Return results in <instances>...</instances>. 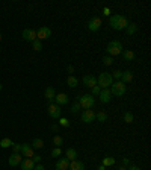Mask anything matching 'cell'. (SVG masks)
Segmentation results:
<instances>
[{
    "label": "cell",
    "instance_id": "obj_1",
    "mask_svg": "<svg viewBox=\"0 0 151 170\" xmlns=\"http://www.w3.org/2000/svg\"><path fill=\"white\" fill-rule=\"evenodd\" d=\"M109 24L115 31H124L127 28V24H128V20L124 15H121V14H115V15H111Z\"/></svg>",
    "mask_w": 151,
    "mask_h": 170
},
{
    "label": "cell",
    "instance_id": "obj_2",
    "mask_svg": "<svg viewBox=\"0 0 151 170\" xmlns=\"http://www.w3.org/2000/svg\"><path fill=\"white\" fill-rule=\"evenodd\" d=\"M77 102H79L80 108H85V109H91L95 105V99L91 94H83V96L80 94V96H77Z\"/></svg>",
    "mask_w": 151,
    "mask_h": 170
},
{
    "label": "cell",
    "instance_id": "obj_3",
    "mask_svg": "<svg viewBox=\"0 0 151 170\" xmlns=\"http://www.w3.org/2000/svg\"><path fill=\"white\" fill-rule=\"evenodd\" d=\"M113 84L112 75L111 73H100L98 78H97V85L103 90V88H109Z\"/></svg>",
    "mask_w": 151,
    "mask_h": 170
},
{
    "label": "cell",
    "instance_id": "obj_4",
    "mask_svg": "<svg viewBox=\"0 0 151 170\" xmlns=\"http://www.w3.org/2000/svg\"><path fill=\"white\" fill-rule=\"evenodd\" d=\"M106 52H107L111 56H118L119 53H122V44L118 41V40H113V41H111L107 44Z\"/></svg>",
    "mask_w": 151,
    "mask_h": 170
},
{
    "label": "cell",
    "instance_id": "obj_5",
    "mask_svg": "<svg viewBox=\"0 0 151 170\" xmlns=\"http://www.w3.org/2000/svg\"><path fill=\"white\" fill-rule=\"evenodd\" d=\"M109 90H111V94H112V96L121 97V96L125 94V84L121 82V81H116V82H113V84L111 85Z\"/></svg>",
    "mask_w": 151,
    "mask_h": 170
},
{
    "label": "cell",
    "instance_id": "obj_6",
    "mask_svg": "<svg viewBox=\"0 0 151 170\" xmlns=\"http://www.w3.org/2000/svg\"><path fill=\"white\" fill-rule=\"evenodd\" d=\"M47 113H48V116H50L51 119H59L61 114H62V109H61V106L56 105V103H48Z\"/></svg>",
    "mask_w": 151,
    "mask_h": 170
},
{
    "label": "cell",
    "instance_id": "obj_7",
    "mask_svg": "<svg viewBox=\"0 0 151 170\" xmlns=\"http://www.w3.org/2000/svg\"><path fill=\"white\" fill-rule=\"evenodd\" d=\"M101 24H103V21H101L100 17H92V18L88 21V29H89L91 32H97V31L101 28Z\"/></svg>",
    "mask_w": 151,
    "mask_h": 170
},
{
    "label": "cell",
    "instance_id": "obj_8",
    "mask_svg": "<svg viewBox=\"0 0 151 170\" xmlns=\"http://www.w3.org/2000/svg\"><path fill=\"white\" fill-rule=\"evenodd\" d=\"M50 37H51V31H50V28L42 26V28H39V29L37 31V40H39V41L48 40Z\"/></svg>",
    "mask_w": 151,
    "mask_h": 170
},
{
    "label": "cell",
    "instance_id": "obj_9",
    "mask_svg": "<svg viewBox=\"0 0 151 170\" xmlns=\"http://www.w3.org/2000/svg\"><path fill=\"white\" fill-rule=\"evenodd\" d=\"M95 120V113L92 111V109H85L83 113H82V122H85V123H92Z\"/></svg>",
    "mask_w": 151,
    "mask_h": 170
},
{
    "label": "cell",
    "instance_id": "obj_10",
    "mask_svg": "<svg viewBox=\"0 0 151 170\" xmlns=\"http://www.w3.org/2000/svg\"><path fill=\"white\" fill-rule=\"evenodd\" d=\"M98 97H100V102H101V103H109V102H111V99H112L111 90H109V88H103V90L100 91Z\"/></svg>",
    "mask_w": 151,
    "mask_h": 170
},
{
    "label": "cell",
    "instance_id": "obj_11",
    "mask_svg": "<svg viewBox=\"0 0 151 170\" xmlns=\"http://www.w3.org/2000/svg\"><path fill=\"white\" fill-rule=\"evenodd\" d=\"M21 37H23V40L32 42L37 40V31H33V29H24L23 34H21Z\"/></svg>",
    "mask_w": 151,
    "mask_h": 170
},
{
    "label": "cell",
    "instance_id": "obj_12",
    "mask_svg": "<svg viewBox=\"0 0 151 170\" xmlns=\"http://www.w3.org/2000/svg\"><path fill=\"white\" fill-rule=\"evenodd\" d=\"M82 82H83L85 87L92 88V87H95V85H97V78H95V76H92V75H86V76H83Z\"/></svg>",
    "mask_w": 151,
    "mask_h": 170
},
{
    "label": "cell",
    "instance_id": "obj_13",
    "mask_svg": "<svg viewBox=\"0 0 151 170\" xmlns=\"http://www.w3.org/2000/svg\"><path fill=\"white\" fill-rule=\"evenodd\" d=\"M44 96H45V99L48 100V103H54L56 91H54V88H53V87H47V88H45V91H44Z\"/></svg>",
    "mask_w": 151,
    "mask_h": 170
},
{
    "label": "cell",
    "instance_id": "obj_14",
    "mask_svg": "<svg viewBox=\"0 0 151 170\" xmlns=\"http://www.w3.org/2000/svg\"><path fill=\"white\" fill-rule=\"evenodd\" d=\"M70 102V97L65 94V93H59V94H56V97H54V103L56 105H67Z\"/></svg>",
    "mask_w": 151,
    "mask_h": 170
},
{
    "label": "cell",
    "instance_id": "obj_15",
    "mask_svg": "<svg viewBox=\"0 0 151 170\" xmlns=\"http://www.w3.org/2000/svg\"><path fill=\"white\" fill-rule=\"evenodd\" d=\"M21 153L26 157V158H32L35 153H33V149H32V146L30 144H27V143H24V144H21Z\"/></svg>",
    "mask_w": 151,
    "mask_h": 170
},
{
    "label": "cell",
    "instance_id": "obj_16",
    "mask_svg": "<svg viewBox=\"0 0 151 170\" xmlns=\"http://www.w3.org/2000/svg\"><path fill=\"white\" fill-rule=\"evenodd\" d=\"M70 167V160L68 158H59L56 163V170H68Z\"/></svg>",
    "mask_w": 151,
    "mask_h": 170
},
{
    "label": "cell",
    "instance_id": "obj_17",
    "mask_svg": "<svg viewBox=\"0 0 151 170\" xmlns=\"http://www.w3.org/2000/svg\"><path fill=\"white\" fill-rule=\"evenodd\" d=\"M21 163V153H12L9 157V166L11 167H17Z\"/></svg>",
    "mask_w": 151,
    "mask_h": 170
},
{
    "label": "cell",
    "instance_id": "obj_18",
    "mask_svg": "<svg viewBox=\"0 0 151 170\" xmlns=\"http://www.w3.org/2000/svg\"><path fill=\"white\" fill-rule=\"evenodd\" d=\"M20 166H21V170H33L35 163L32 161V158H26V160H23L20 163Z\"/></svg>",
    "mask_w": 151,
    "mask_h": 170
},
{
    "label": "cell",
    "instance_id": "obj_19",
    "mask_svg": "<svg viewBox=\"0 0 151 170\" xmlns=\"http://www.w3.org/2000/svg\"><path fill=\"white\" fill-rule=\"evenodd\" d=\"M68 170H85V164H83L82 161H77V160H74V161H71V163H70V167H68Z\"/></svg>",
    "mask_w": 151,
    "mask_h": 170
},
{
    "label": "cell",
    "instance_id": "obj_20",
    "mask_svg": "<svg viewBox=\"0 0 151 170\" xmlns=\"http://www.w3.org/2000/svg\"><path fill=\"white\" fill-rule=\"evenodd\" d=\"M136 32H138V24H135V23H128L127 28H125V34H127L128 37H132V35H135Z\"/></svg>",
    "mask_w": 151,
    "mask_h": 170
},
{
    "label": "cell",
    "instance_id": "obj_21",
    "mask_svg": "<svg viewBox=\"0 0 151 170\" xmlns=\"http://www.w3.org/2000/svg\"><path fill=\"white\" fill-rule=\"evenodd\" d=\"M132 81H133V73H132L130 70H127V72H122L121 82H124V84H128V82H132Z\"/></svg>",
    "mask_w": 151,
    "mask_h": 170
},
{
    "label": "cell",
    "instance_id": "obj_22",
    "mask_svg": "<svg viewBox=\"0 0 151 170\" xmlns=\"http://www.w3.org/2000/svg\"><path fill=\"white\" fill-rule=\"evenodd\" d=\"M122 58H124V61H133L135 59V52H132V50H122Z\"/></svg>",
    "mask_w": 151,
    "mask_h": 170
},
{
    "label": "cell",
    "instance_id": "obj_23",
    "mask_svg": "<svg viewBox=\"0 0 151 170\" xmlns=\"http://www.w3.org/2000/svg\"><path fill=\"white\" fill-rule=\"evenodd\" d=\"M32 149H42L44 147V141L41 140V138H33V141H32Z\"/></svg>",
    "mask_w": 151,
    "mask_h": 170
},
{
    "label": "cell",
    "instance_id": "obj_24",
    "mask_svg": "<svg viewBox=\"0 0 151 170\" xmlns=\"http://www.w3.org/2000/svg\"><path fill=\"white\" fill-rule=\"evenodd\" d=\"M65 155H67V158H68L70 161H74L76 158H77V150H76V149H67Z\"/></svg>",
    "mask_w": 151,
    "mask_h": 170
},
{
    "label": "cell",
    "instance_id": "obj_25",
    "mask_svg": "<svg viewBox=\"0 0 151 170\" xmlns=\"http://www.w3.org/2000/svg\"><path fill=\"white\" fill-rule=\"evenodd\" d=\"M67 84L70 85L71 88H76V87L79 85V79H77L76 76H71V75H70V76H68V79H67Z\"/></svg>",
    "mask_w": 151,
    "mask_h": 170
},
{
    "label": "cell",
    "instance_id": "obj_26",
    "mask_svg": "<svg viewBox=\"0 0 151 170\" xmlns=\"http://www.w3.org/2000/svg\"><path fill=\"white\" fill-rule=\"evenodd\" d=\"M95 119H97L100 123H104V122L107 120V114H106L104 111H100V113H97V114H95Z\"/></svg>",
    "mask_w": 151,
    "mask_h": 170
},
{
    "label": "cell",
    "instance_id": "obj_27",
    "mask_svg": "<svg viewBox=\"0 0 151 170\" xmlns=\"http://www.w3.org/2000/svg\"><path fill=\"white\" fill-rule=\"evenodd\" d=\"M12 140L11 138H3L2 141H0V147H3V149H6V147H12Z\"/></svg>",
    "mask_w": 151,
    "mask_h": 170
},
{
    "label": "cell",
    "instance_id": "obj_28",
    "mask_svg": "<svg viewBox=\"0 0 151 170\" xmlns=\"http://www.w3.org/2000/svg\"><path fill=\"white\" fill-rule=\"evenodd\" d=\"M101 166H104V167L115 166V158H112V157H106V158H103V164H101Z\"/></svg>",
    "mask_w": 151,
    "mask_h": 170
},
{
    "label": "cell",
    "instance_id": "obj_29",
    "mask_svg": "<svg viewBox=\"0 0 151 170\" xmlns=\"http://www.w3.org/2000/svg\"><path fill=\"white\" fill-rule=\"evenodd\" d=\"M32 49H33L35 52H39V50H42V41H39V40H35V41H32Z\"/></svg>",
    "mask_w": 151,
    "mask_h": 170
},
{
    "label": "cell",
    "instance_id": "obj_30",
    "mask_svg": "<svg viewBox=\"0 0 151 170\" xmlns=\"http://www.w3.org/2000/svg\"><path fill=\"white\" fill-rule=\"evenodd\" d=\"M53 143H54V146H56V147H59V146H62L64 138H62V137H59V135H54V137H53Z\"/></svg>",
    "mask_w": 151,
    "mask_h": 170
},
{
    "label": "cell",
    "instance_id": "obj_31",
    "mask_svg": "<svg viewBox=\"0 0 151 170\" xmlns=\"http://www.w3.org/2000/svg\"><path fill=\"white\" fill-rule=\"evenodd\" d=\"M61 155H62V149H61V147H54V149L51 150V157H53V158H59Z\"/></svg>",
    "mask_w": 151,
    "mask_h": 170
},
{
    "label": "cell",
    "instance_id": "obj_32",
    "mask_svg": "<svg viewBox=\"0 0 151 170\" xmlns=\"http://www.w3.org/2000/svg\"><path fill=\"white\" fill-rule=\"evenodd\" d=\"M58 120H59V125H61V126H64V128H68V126H70V122H68V119H65V117H59Z\"/></svg>",
    "mask_w": 151,
    "mask_h": 170
},
{
    "label": "cell",
    "instance_id": "obj_33",
    "mask_svg": "<svg viewBox=\"0 0 151 170\" xmlns=\"http://www.w3.org/2000/svg\"><path fill=\"white\" fill-rule=\"evenodd\" d=\"M124 122L125 123H133V114L132 113H125L124 114Z\"/></svg>",
    "mask_w": 151,
    "mask_h": 170
},
{
    "label": "cell",
    "instance_id": "obj_34",
    "mask_svg": "<svg viewBox=\"0 0 151 170\" xmlns=\"http://www.w3.org/2000/svg\"><path fill=\"white\" fill-rule=\"evenodd\" d=\"M100 91H101V88H100L98 85H95V87H92V88H91V96H98V94H100Z\"/></svg>",
    "mask_w": 151,
    "mask_h": 170
},
{
    "label": "cell",
    "instance_id": "obj_35",
    "mask_svg": "<svg viewBox=\"0 0 151 170\" xmlns=\"http://www.w3.org/2000/svg\"><path fill=\"white\" fill-rule=\"evenodd\" d=\"M103 64H104V65H112L113 58L112 56H104V58H103Z\"/></svg>",
    "mask_w": 151,
    "mask_h": 170
},
{
    "label": "cell",
    "instance_id": "obj_36",
    "mask_svg": "<svg viewBox=\"0 0 151 170\" xmlns=\"http://www.w3.org/2000/svg\"><path fill=\"white\" fill-rule=\"evenodd\" d=\"M121 76H122V72L119 70H115L112 73V79H116V81H121Z\"/></svg>",
    "mask_w": 151,
    "mask_h": 170
},
{
    "label": "cell",
    "instance_id": "obj_37",
    "mask_svg": "<svg viewBox=\"0 0 151 170\" xmlns=\"http://www.w3.org/2000/svg\"><path fill=\"white\" fill-rule=\"evenodd\" d=\"M79 109H80L79 102H76V103H73V105H71V113H73V114H77V113H79Z\"/></svg>",
    "mask_w": 151,
    "mask_h": 170
},
{
    "label": "cell",
    "instance_id": "obj_38",
    "mask_svg": "<svg viewBox=\"0 0 151 170\" xmlns=\"http://www.w3.org/2000/svg\"><path fill=\"white\" fill-rule=\"evenodd\" d=\"M12 149H14V153H20L21 152V144H12Z\"/></svg>",
    "mask_w": 151,
    "mask_h": 170
},
{
    "label": "cell",
    "instance_id": "obj_39",
    "mask_svg": "<svg viewBox=\"0 0 151 170\" xmlns=\"http://www.w3.org/2000/svg\"><path fill=\"white\" fill-rule=\"evenodd\" d=\"M32 158H33V160H32V161H33V163H35V164H37V163H39V161H41V160H42V158H41V157H39V155H33V157H32Z\"/></svg>",
    "mask_w": 151,
    "mask_h": 170
},
{
    "label": "cell",
    "instance_id": "obj_40",
    "mask_svg": "<svg viewBox=\"0 0 151 170\" xmlns=\"http://www.w3.org/2000/svg\"><path fill=\"white\" fill-rule=\"evenodd\" d=\"M103 15H111V9H109V8H104V9H103Z\"/></svg>",
    "mask_w": 151,
    "mask_h": 170
},
{
    "label": "cell",
    "instance_id": "obj_41",
    "mask_svg": "<svg viewBox=\"0 0 151 170\" xmlns=\"http://www.w3.org/2000/svg\"><path fill=\"white\" fill-rule=\"evenodd\" d=\"M33 170H45V169H44V166H41V164H35Z\"/></svg>",
    "mask_w": 151,
    "mask_h": 170
},
{
    "label": "cell",
    "instance_id": "obj_42",
    "mask_svg": "<svg viewBox=\"0 0 151 170\" xmlns=\"http://www.w3.org/2000/svg\"><path fill=\"white\" fill-rule=\"evenodd\" d=\"M127 170H141V167H139V166H130Z\"/></svg>",
    "mask_w": 151,
    "mask_h": 170
},
{
    "label": "cell",
    "instance_id": "obj_43",
    "mask_svg": "<svg viewBox=\"0 0 151 170\" xmlns=\"http://www.w3.org/2000/svg\"><path fill=\"white\" fill-rule=\"evenodd\" d=\"M67 70H68V73H73V72H74V67H73V65H68Z\"/></svg>",
    "mask_w": 151,
    "mask_h": 170
},
{
    "label": "cell",
    "instance_id": "obj_44",
    "mask_svg": "<svg viewBox=\"0 0 151 170\" xmlns=\"http://www.w3.org/2000/svg\"><path fill=\"white\" fill-rule=\"evenodd\" d=\"M122 164H124V166H128V158H122Z\"/></svg>",
    "mask_w": 151,
    "mask_h": 170
},
{
    "label": "cell",
    "instance_id": "obj_45",
    "mask_svg": "<svg viewBox=\"0 0 151 170\" xmlns=\"http://www.w3.org/2000/svg\"><path fill=\"white\" fill-rule=\"evenodd\" d=\"M97 170H106V167H104V166H100V167H98Z\"/></svg>",
    "mask_w": 151,
    "mask_h": 170
},
{
    "label": "cell",
    "instance_id": "obj_46",
    "mask_svg": "<svg viewBox=\"0 0 151 170\" xmlns=\"http://www.w3.org/2000/svg\"><path fill=\"white\" fill-rule=\"evenodd\" d=\"M118 170H127V169H125L124 166H121V167H118Z\"/></svg>",
    "mask_w": 151,
    "mask_h": 170
},
{
    "label": "cell",
    "instance_id": "obj_47",
    "mask_svg": "<svg viewBox=\"0 0 151 170\" xmlns=\"http://www.w3.org/2000/svg\"><path fill=\"white\" fill-rule=\"evenodd\" d=\"M2 88H3V85H2V84H0V90H2Z\"/></svg>",
    "mask_w": 151,
    "mask_h": 170
},
{
    "label": "cell",
    "instance_id": "obj_48",
    "mask_svg": "<svg viewBox=\"0 0 151 170\" xmlns=\"http://www.w3.org/2000/svg\"><path fill=\"white\" fill-rule=\"evenodd\" d=\"M0 40H2V32H0Z\"/></svg>",
    "mask_w": 151,
    "mask_h": 170
},
{
    "label": "cell",
    "instance_id": "obj_49",
    "mask_svg": "<svg viewBox=\"0 0 151 170\" xmlns=\"http://www.w3.org/2000/svg\"><path fill=\"white\" fill-rule=\"evenodd\" d=\"M0 52H2V47H0Z\"/></svg>",
    "mask_w": 151,
    "mask_h": 170
}]
</instances>
